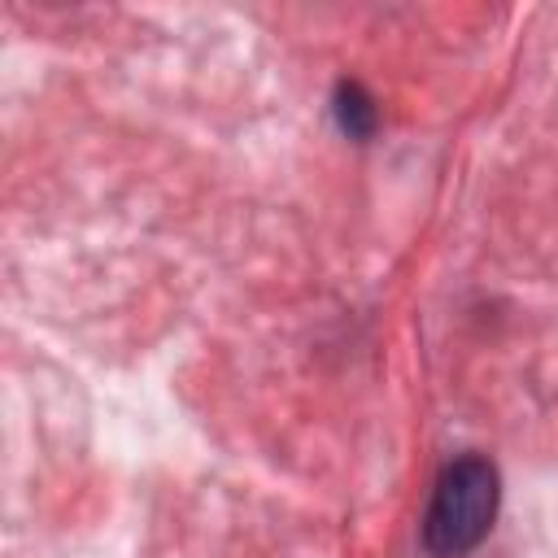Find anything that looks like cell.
<instances>
[{"label": "cell", "mask_w": 558, "mask_h": 558, "mask_svg": "<svg viewBox=\"0 0 558 558\" xmlns=\"http://www.w3.org/2000/svg\"><path fill=\"white\" fill-rule=\"evenodd\" d=\"M493 514H497V466L480 453H462L436 480L423 519V545L436 558H462L488 536Z\"/></svg>", "instance_id": "cell-1"}]
</instances>
